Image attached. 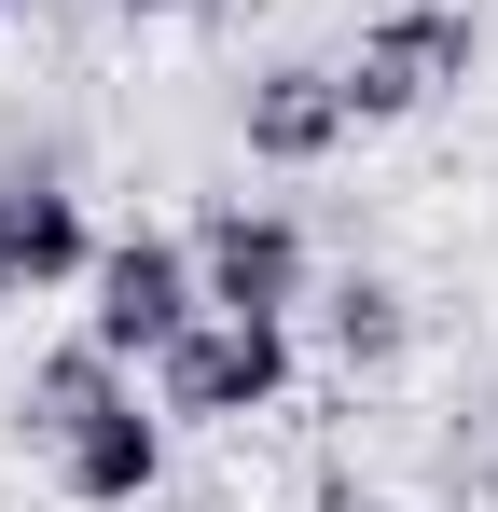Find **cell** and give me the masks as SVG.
<instances>
[{
    "instance_id": "cell-1",
    "label": "cell",
    "mask_w": 498,
    "mask_h": 512,
    "mask_svg": "<svg viewBox=\"0 0 498 512\" xmlns=\"http://www.w3.org/2000/svg\"><path fill=\"white\" fill-rule=\"evenodd\" d=\"M471 70H485V14H471V0H388V14L332 56L346 125H415L429 97H457Z\"/></svg>"
},
{
    "instance_id": "cell-2",
    "label": "cell",
    "mask_w": 498,
    "mask_h": 512,
    "mask_svg": "<svg viewBox=\"0 0 498 512\" xmlns=\"http://www.w3.org/2000/svg\"><path fill=\"white\" fill-rule=\"evenodd\" d=\"M166 429H249L291 402V319H194V333L153 360Z\"/></svg>"
},
{
    "instance_id": "cell-3",
    "label": "cell",
    "mask_w": 498,
    "mask_h": 512,
    "mask_svg": "<svg viewBox=\"0 0 498 512\" xmlns=\"http://www.w3.org/2000/svg\"><path fill=\"white\" fill-rule=\"evenodd\" d=\"M194 319H208V291H194V236H97V263H83V333L111 346L125 374L166 360Z\"/></svg>"
},
{
    "instance_id": "cell-4",
    "label": "cell",
    "mask_w": 498,
    "mask_h": 512,
    "mask_svg": "<svg viewBox=\"0 0 498 512\" xmlns=\"http://www.w3.org/2000/svg\"><path fill=\"white\" fill-rule=\"evenodd\" d=\"M194 291H208V319H305V291H319L305 222L263 208V194H222L194 222Z\"/></svg>"
},
{
    "instance_id": "cell-5",
    "label": "cell",
    "mask_w": 498,
    "mask_h": 512,
    "mask_svg": "<svg viewBox=\"0 0 498 512\" xmlns=\"http://www.w3.org/2000/svg\"><path fill=\"white\" fill-rule=\"evenodd\" d=\"M42 471H56V499H83V512H139L166 485V402H139V374H125L111 402H83V416L42 443Z\"/></svg>"
},
{
    "instance_id": "cell-6",
    "label": "cell",
    "mask_w": 498,
    "mask_h": 512,
    "mask_svg": "<svg viewBox=\"0 0 498 512\" xmlns=\"http://www.w3.org/2000/svg\"><path fill=\"white\" fill-rule=\"evenodd\" d=\"M97 263V222L56 167H14L0 180V305H42V291H83Z\"/></svg>"
},
{
    "instance_id": "cell-7",
    "label": "cell",
    "mask_w": 498,
    "mask_h": 512,
    "mask_svg": "<svg viewBox=\"0 0 498 512\" xmlns=\"http://www.w3.org/2000/svg\"><path fill=\"white\" fill-rule=\"evenodd\" d=\"M236 139H249V167H332V153H346V84H332V56L249 70L236 84Z\"/></svg>"
},
{
    "instance_id": "cell-8",
    "label": "cell",
    "mask_w": 498,
    "mask_h": 512,
    "mask_svg": "<svg viewBox=\"0 0 498 512\" xmlns=\"http://www.w3.org/2000/svg\"><path fill=\"white\" fill-rule=\"evenodd\" d=\"M305 305H319V346L346 360V374H388V360L415 346V291L402 277H332V291H305Z\"/></svg>"
},
{
    "instance_id": "cell-9",
    "label": "cell",
    "mask_w": 498,
    "mask_h": 512,
    "mask_svg": "<svg viewBox=\"0 0 498 512\" xmlns=\"http://www.w3.org/2000/svg\"><path fill=\"white\" fill-rule=\"evenodd\" d=\"M111 14H194V0H111Z\"/></svg>"
},
{
    "instance_id": "cell-10",
    "label": "cell",
    "mask_w": 498,
    "mask_h": 512,
    "mask_svg": "<svg viewBox=\"0 0 498 512\" xmlns=\"http://www.w3.org/2000/svg\"><path fill=\"white\" fill-rule=\"evenodd\" d=\"M0 14H28V0H0Z\"/></svg>"
}]
</instances>
